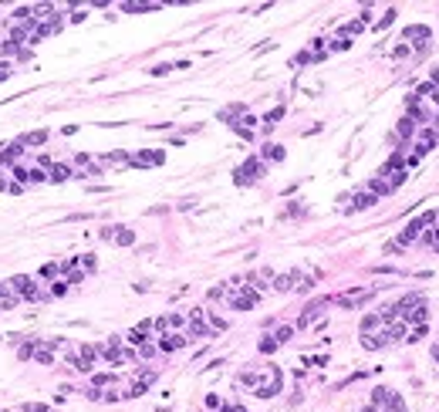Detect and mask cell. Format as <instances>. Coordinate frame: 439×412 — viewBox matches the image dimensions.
I'll list each match as a JSON object with an SVG mask.
<instances>
[{"label":"cell","instance_id":"cell-1","mask_svg":"<svg viewBox=\"0 0 439 412\" xmlns=\"http://www.w3.org/2000/svg\"><path fill=\"white\" fill-rule=\"evenodd\" d=\"M240 382L254 389V395L260 399H270V395H277L281 392V368L274 365H260V368H247V372H240Z\"/></svg>","mask_w":439,"mask_h":412},{"label":"cell","instance_id":"cell-2","mask_svg":"<svg viewBox=\"0 0 439 412\" xmlns=\"http://www.w3.org/2000/svg\"><path fill=\"white\" fill-rule=\"evenodd\" d=\"M371 294H375V287H358V290H348V294L331 298V304H338V308H358L361 301H368Z\"/></svg>","mask_w":439,"mask_h":412},{"label":"cell","instance_id":"cell-3","mask_svg":"<svg viewBox=\"0 0 439 412\" xmlns=\"http://www.w3.org/2000/svg\"><path fill=\"white\" fill-rule=\"evenodd\" d=\"M264 162H260V159H247V162H243V166L236 169V186H247V183H254V179L257 176H264Z\"/></svg>","mask_w":439,"mask_h":412},{"label":"cell","instance_id":"cell-4","mask_svg":"<svg viewBox=\"0 0 439 412\" xmlns=\"http://www.w3.org/2000/svg\"><path fill=\"white\" fill-rule=\"evenodd\" d=\"M328 304H331V298H321V301L307 304V308H304V314H301V321H297V324H301V328H307V324L315 321V318H318V314H321V311H325Z\"/></svg>","mask_w":439,"mask_h":412},{"label":"cell","instance_id":"cell-5","mask_svg":"<svg viewBox=\"0 0 439 412\" xmlns=\"http://www.w3.org/2000/svg\"><path fill=\"white\" fill-rule=\"evenodd\" d=\"M186 341H190L186 334H162V338H159V348H162V351H176V348H182Z\"/></svg>","mask_w":439,"mask_h":412},{"label":"cell","instance_id":"cell-6","mask_svg":"<svg viewBox=\"0 0 439 412\" xmlns=\"http://www.w3.org/2000/svg\"><path fill=\"white\" fill-rule=\"evenodd\" d=\"M71 176H75V169L68 166V162H57V166H51V176L47 179H51V183H65V179H71Z\"/></svg>","mask_w":439,"mask_h":412},{"label":"cell","instance_id":"cell-7","mask_svg":"<svg viewBox=\"0 0 439 412\" xmlns=\"http://www.w3.org/2000/svg\"><path fill=\"white\" fill-rule=\"evenodd\" d=\"M162 152H139V156L132 159V166H159V162H162Z\"/></svg>","mask_w":439,"mask_h":412},{"label":"cell","instance_id":"cell-8","mask_svg":"<svg viewBox=\"0 0 439 412\" xmlns=\"http://www.w3.org/2000/svg\"><path fill=\"white\" fill-rule=\"evenodd\" d=\"M75 166L81 169V176H98V162H91V156H75Z\"/></svg>","mask_w":439,"mask_h":412},{"label":"cell","instance_id":"cell-9","mask_svg":"<svg viewBox=\"0 0 439 412\" xmlns=\"http://www.w3.org/2000/svg\"><path fill=\"white\" fill-rule=\"evenodd\" d=\"M405 37H419L416 44L422 47V44H429V27H419V24L416 27H405Z\"/></svg>","mask_w":439,"mask_h":412},{"label":"cell","instance_id":"cell-10","mask_svg":"<svg viewBox=\"0 0 439 412\" xmlns=\"http://www.w3.org/2000/svg\"><path fill=\"white\" fill-rule=\"evenodd\" d=\"M412 135H416V122H412V119H409V115H405L402 122H399V139H405V142H409V139H412Z\"/></svg>","mask_w":439,"mask_h":412},{"label":"cell","instance_id":"cell-11","mask_svg":"<svg viewBox=\"0 0 439 412\" xmlns=\"http://www.w3.org/2000/svg\"><path fill=\"white\" fill-rule=\"evenodd\" d=\"M375 200H379L375 193H358V196H355V206H348V210H368Z\"/></svg>","mask_w":439,"mask_h":412},{"label":"cell","instance_id":"cell-12","mask_svg":"<svg viewBox=\"0 0 439 412\" xmlns=\"http://www.w3.org/2000/svg\"><path fill=\"white\" fill-rule=\"evenodd\" d=\"M112 240H115V244H132V240H135V237H132V230H125V226H115V237H112Z\"/></svg>","mask_w":439,"mask_h":412},{"label":"cell","instance_id":"cell-13","mask_svg":"<svg viewBox=\"0 0 439 412\" xmlns=\"http://www.w3.org/2000/svg\"><path fill=\"white\" fill-rule=\"evenodd\" d=\"M291 334H294V328H291V324H281V328L274 331V341H277V345H284V341H287Z\"/></svg>","mask_w":439,"mask_h":412},{"label":"cell","instance_id":"cell-14","mask_svg":"<svg viewBox=\"0 0 439 412\" xmlns=\"http://www.w3.org/2000/svg\"><path fill=\"white\" fill-rule=\"evenodd\" d=\"M21 304V294H11V298H0V311H14Z\"/></svg>","mask_w":439,"mask_h":412},{"label":"cell","instance_id":"cell-15","mask_svg":"<svg viewBox=\"0 0 439 412\" xmlns=\"http://www.w3.org/2000/svg\"><path fill=\"white\" fill-rule=\"evenodd\" d=\"M47 139V132H31V135H24L21 139V145H41Z\"/></svg>","mask_w":439,"mask_h":412},{"label":"cell","instance_id":"cell-16","mask_svg":"<svg viewBox=\"0 0 439 412\" xmlns=\"http://www.w3.org/2000/svg\"><path fill=\"white\" fill-rule=\"evenodd\" d=\"M264 156L277 162V159H284V145H264Z\"/></svg>","mask_w":439,"mask_h":412},{"label":"cell","instance_id":"cell-17","mask_svg":"<svg viewBox=\"0 0 439 412\" xmlns=\"http://www.w3.org/2000/svg\"><path fill=\"white\" fill-rule=\"evenodd\" d=\"M236 115H243V105H230V108L220 111V119H223V122H226V119H236Z\"/></svg>","mask_w":439,"mask_h":412},{"label":"cell","instance_id":"cell-18","mask_svg":"<svg viewBox=\"0 0 439 412\" xmlns=\"http://www.w3.org/2000/svg\"><path fill=\"white\" fill-rule=\"evenodd\" d=\"M44 179H47V172H44V169H37V166L27 172V183H44Z\"/></svg>","mask_w":439,"mask_h":412},{"label":"cell","instance_id":"cell-19","mask_svg":"<svg viewBox=\"0 0 439 412\" xmlns=\"http://www.w3.org/2000/svg\"><path fill=\"white\" fill-rule=\"evenodd\" d=\"M135 355H139V358H152V355H156V345H149V341H146V345L139 348Z\"/></svg>","mask_w":439,"mask_h":412},{"label":"cell","instance_id":"cell-20","mask_svg":"<svg viewBox=\"0 0 439 412\" xmlns=\"http://www.w3.org/2000/svg\"><path fill=\"white\" fill-rule=\"evenodd\" d=\"M57 270H61V264H47V267H41V277H54Z\"/></svg>","mask_w":439,"mask_h":412},{"label":"cell","instance_id":"cell-21","mask_svg":"<svg viewBox=\"0 0 439 412\" xmlns=\"http://www.w3.org/2000/svg\"><path fill=\"white\" fill-rule=\"evenodd\" d=\"M122 11H152V4H122Z\"/></svg>","mask_w":439,"mask_h":412},{"label":"cell","instance_id":"cell-22","mask_svg":"<svg viewBox=\"0 0 439 412\" xmlns=\"http://www.w3.org/2000/svg\"><path fill=\"white\" fill-rule=\"evenodd\" d=\"M274 348H277V341H274V334H270V338H264V341H260V351H274Z\"/></svg>","mask_w":439,"mask_h":412},{"label":"cell","instance_id":"cell-23","mask_svg":"<svg viewBox=\"0 0 439 412\" xmlns=\"http://www.w3.org/2000/svg\"><path fill=\"white\" fill-rule=\"evenodd\" d=\"M81 264H85V270H95V257L85 254V257H81Z\"/></svg>","mask_w":439,"mask_h":412},{"label":"cell","instance_id":"cell-24","mask_svg":"<svg viewBox=\"0 0 439 412\" xmlns=\"http://www.w3.org/2000/svg\"><path fill=\"white\" fill-rule=\"evenodd\" d=\"M220 412H247L243 405H220Z\"/></svg>","mask_w":439,"mask_h":412},{"label":"cell","instance_id":"cell-25","mask_svg":"<svg viewBox=\"0 0 439 412\" xmlns=\"http://www.w3.org/2000/svg\"><path fill=\"white\" fill-rule=\"evenodd\" d=\"M432 358H436V362H439V345H432Z\"/></svg>","mask_w":439,"mask_h":412}]
</instances>
